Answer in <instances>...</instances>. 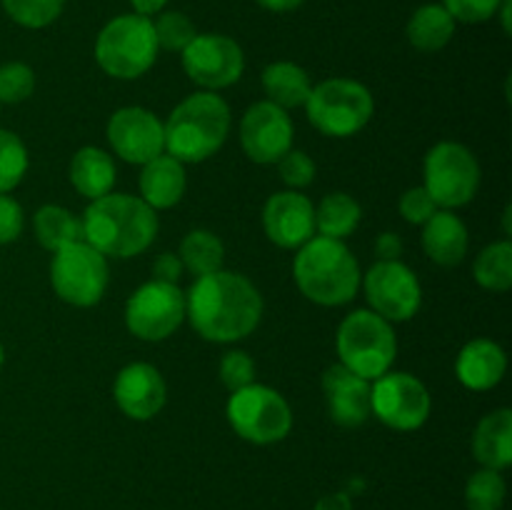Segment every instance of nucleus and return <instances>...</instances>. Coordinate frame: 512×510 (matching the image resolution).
Segmentation results:
<instances>
[{
	"label": "nucleus",
	"instance_id": "bb28decb",
	"mask_svg": "<svg viewBox=\"0 0 512 510\" xmlns=\"http://www.w3.org/2000/svg\"><path fill=\"white\" fill-rule=\"evenodd\" d=\"M360 218H363V210H360V203L353 195L330 193L315 208V230L323 238L345 240L358 228Z\"/></svg>",
	"mask_w": 512,
	"mask_h": 510
},
{
	"label": "nucleus",
	"instance_id": "7c9ffc66",
	"mask_svg": "<svg viewBox=\"0 0 512 510\" xmlns=\"http://www.w3.org/2000/svg\"><path fill=\"white\" fill-rule=\"evenodd\" d=\"M505 480L500 470L483 468L470 475L465 485V505L468 510H500L505 503Z\"/></svg>",
	"mask_w": 512,
	"mask_h": 510
},
{
	"label": "nucleus",
	"instance_id": "aec40b11",
	"mask_svg": "<svg viewBox=\"0 0 512 510\" xmlns=\"http://www.w3.org/2000/svg\"><path fill=\"white\" fill-rule=\"evenodd\" d=\"M508 355L495 340L475 338L460 350L455 375L468 390H490L505 378Z\"/></svg>",
	"mask_w": 512,
	"mask_h": 510
},
{
	"label": "nucleus",
	"instance_id": "1a4fd4ad",
	"mask_svg": "<svg viewBox=\"0 0 512 510\" xmlns=\"http://www.w3.org/2000/svg\"><path fill=\"white\" fill-rule=\"evenodd\" d=\"M423 178V188L428 190L438 208H463L478 193V158L463 143L445 140V143L433 145L425 155Z\"/></svg>",
	"mask_w": 512,
	"mask_h": 510
},
{
	"label": "nucleus",
	"instance_id": "79ce46f5",
	"mask_svg": "<svg viewBox=\"0 0 512 510\" xmlns=\"http://www.w3.org/2000/svg\"><path fill=\"white\" fill-rule=\"evenodd\" d=\"M373 248L378 260H400V255H403V240H400L398 233H380L375 238Z\"/></svg>",
	"mask_w": 512,
	"mask_h": 510
},
{
	"label": "nucleus",
	"instance_id": "e433bc0d",
	"mask_svg": "<svg viewBox=\"0 0 512 510\" xmlns=\"http://www.w3.org/2000/svg\"><path fill=\"white\" fill-rule=\"evenodd\" d=\"M220 380L230 393L255 383V363L245 350H230L220 360Z\"/></svg>",
	"mask_w": 512,
	"mask_h": 510
},
{
	"label": "nucleus",
	"instance_id": "423d86ee",
	"mask_svg": "<svg viewBox=\"0 0 512 510\" xmlns=\"http://www.w3.org/2000/svg\"><path fill=\"white\" fill-rule=\"evenodd\" d=\"M340 365L365 380H378L388 373L398 355L393 323L373 310H355L338 328Z\"/></svg>",
	"mask_w": 512,
	"mask_h": 510
},
{
	"label": "nucleus",
	"instance_id": "393cba45",
	"mask_svg": "<svg viewBox=\"0 0 512 510\" xmlns=\"http://www.w3.org/2000/svg\"><path fill=\"white\" fill-rule=\"evenodd\" d=\"M263 90L270 103L288 110L305 105L313 85H310V75L305 73V68L290 63V60H278L263 70Z\"/></svg>",
	"mask_w": 512,
	"mask_h": 510
},
{
	"label": "nucleus",
	"instance_id": "f3484780",
	"mask_svg": "<svg viewBox=\"0 0 512 510\" xmlns=\"http://www.w3.org/2000/svg\"><path fill=\"white\" fill-rule=\"evenodd\" d=\"M263 228L270 243L293 250L315 238V208L308 195L280 190L270 195L263 208Z\"/></svg>",
	"mask_w": 512,
	"mask_h": 510
},
{
	"label": "nucleus",
	"instance_id": "f03ea898",
	"mask_svg": "<svg viewBox=\"0 0 512 510\" xmlns=\"http://www.w3.org/2000/svg\"><path fill=\"white\" fill-rule=\"evenodd\" d=\"M83 240L105 258H135L153 245L158 215L128 193H108L93 200L83 213Z\"/></svg>",
	"mask_w": 512,
	"mask_h": 510
},
{
	"label": "nucleus",
	"instance_id": "a19ab883",
	"mask_svg": "<svg viewBox=\"0 0 512 510\" xmlns=\"http://www.w3.org/2000/svg\"><path fill=\"white\" fill-rule=\"evenodd\" d=\"M185 268L178 253H163L155 258L153 263V280H163V283H178L183 278Z\"/></svg>",
	"mask_w": 512,
	"mask_h": 510
},
{
	"label": "nucleus",
	"instance_id": "58836bf2",
	"mask_svg": "<svg viewBox=\"0 0 512 510\" xmlns=\"http://www.w3.org/2000/svg\"><path fill=\"white\" fill-rule=\"evenodd\" d=\"M435 210H438V205H435V200L430 198V193L423 185L405 190V193L400 195V215H403L408 223L423 225Z\"/></svg>",
	"mask_w": 512,
	"mask_h": 510
},
{
	"label": "nucleus",
	"instance_id": "37998d69",
	"mask_svg": "<svg viewBox=\"0 0 512 510\" xmlns=\"http://www.w3.org/2000/svg\"><path fill=\"white\" fill-rule=\"evenodd\" d=\"M315 510H353V500L348 493H330L315 503Z\"/></svg>",
	"mask_w": 512,
	"mask_h": 510
},
{
	"label": "nucleus",
	"instance_id": "473e14b6",
	"mask_svg": "<svg viewBox=\"0 0 512 510\" xmlns=\"http://www.w3.org/2000/svg\"><path fill=\"white\" fill-rule=\"evenodd\" d=\"M0 3L13 23L30 30L48 28L65 8V0H0Z\"/></svg>",
	"mask_w": 512,
	"mask_h": 510
},
{
	"label": "nucleus",
	"instance_id": "cd10ccee",
	"mask_svg": "<svg viewBox=\"0 0 512 510\" xmlns=\"http://www.w3.org/2000/svg\"><path fill=\"white\" fill-rule=\"evenodd\" d=\"M33 228L38 243L50 253L83 240V223L63 205H43V208H38Z\"/></svg>",
	"mask_w": 512,
	"mask_h": 510
},
{
	"label": "nucleus",
	"instance_id": "2eb2a0df",
	"mask_svg": "<svg viewBox=\"0 0 512 510\" xmlns=\"http://www.w3.org/2000/svg\"><path fill=\"white\" fill-rule=\"evenodd\" d=\"M293 120L288 110L270 100H260L245 110L240 120V145L253 163H278L293 148Z\"/></svg>",
	"mask_w": 512,
	"mask_h": 510
},
{
	"label": "nucleus",
	"instance_id": "49530a36",
	"mask_svg": "<svg viewBox=\"0 0 512 510\" xmlns=\"http://www.w3.org/2000/svg\"><path fill=\"white\" fill-rule=\"evenodd\" d=\"M510 5H512V0H503V5H500V18H503V28H505V33H510Z\"/></svg>",
	"mask_w": 512,
	"mask_h": 510
},
{
	"label": "nucleus",
	"instance_id": "f8f14e48",
	"mask_svg": "<svg viewBox=\"0 0 512 510\" xmlns=\"http://www.w3.org/2000/svg\"><path fill=\"white\" fill-rule=\"evenodd\" d=\"M363 290L373 313L388 323H403L418 315L423 305V288L413 268L403 260H378L363 275Z\"/></svg>",
	"mask_w": 512,
	"mask_h": 510
},
{
	"label": "nucleus",
	"instance_id": "c03bdc74",
	"mask_svg": "<svg viewBox=\"0 0 512 510\" xmlns=\"http://www.w3.org/2000/svg\"><path fill=\"white\" fill-rule=\"evenodd\" d=\"M303 3L305 0H258L260 8L270 10V13H293Z\"/></svg>",
	"mask_w": 512,
	"mask_h": 510
},
{
	"label": "nucleus",
	"instance_id": "2f4dec72",
	"mask_svg": "<svg viewBox=\"0 0 512 510\" xmlns=\"http://www.w3.org/2000/svg\"><path fill=\"white\" fill-rule=\"evenodd\" d=\"M28 173V148L13 130L0 128V193L18 188Z\"/></svg>",
	"mask_w": 512,
	"mask_h": 510
},
{
	"label": "nucleus",
	"instance_id": "ea45409f",
	"mask_svg": "<svg viewBox=\"0 0 512 510\" xmlns=\"http://www.w3.org/2000/svg\"><path fill=\"white\" fill-rule=\"evenodd\" d=\"M23 208L8 193H0V245H8L23 233Z\"/></svg>",
	"mask_w": 512,
	"mask_h": 510
},
{
	"label": "nucleus",
	"instance_id": "a18cd8bd",
	"mask_svg": "<svg viewBox=\"0 0 512 510\" xmlns=\"http://www.w3.org/2000/svg\"><path fill=\"white\" fill-rule=\"evenodd\" d=\"M168 3L170 0H130V5H133L135 13L145 15V18H150V15H155V13H163V8Z\"/></svg>",
	"mask_w": 512,
	"mask_h": 510
},
{
	"label": "nucleus",
	"instance_id": "6e6552de",
	"mask_svg": "<svg viewBox=\"0 0 512 510\" xmlns=\"http://www.w3.org/2000/svg\"><path fill=\"white\" fill-rule=\"evenodd\" d=\"M228 423L243 440L255 445H273L288 438L293 428V410L278 390L250 383L235 390L228 400Z\"/></svg>",
	"mask_w": 512,
	"mask_h": 510
},
{
	"label": "nucleus",
	"instance_id": "ddd939ff",
	"mask_svg": "<svg viewBox=\"0 0 512 510\" xmlns=\"http://www.w3.org/2000/svg\"><path fill=\"white\" fill-rule=\"evenodd\" d=\"M370 410L393 430H418L428 423L433 398L420 378L410 373H385L373 380Z\"/></svg>",
	"mask_w": 512,
	"mask_h": 510
},
{
	"label": "nucleus",
	"instance_id": "f257e3e1",
	"mask_svg": "<svg viewBox=\"0 0 512 510\" xmlns=\"http://www.w3.org/2000/svg\"><path fill=\"white\" fill-rule=\"evenodd\" d=\"M185 318L210 343H235L258 328L263 298L245 275L215 270L200 275L185 293Z\"/></svg>",
	"mask_w": 512,
	"mask_h": 510
},
{
	"label": "nucleus",
	"instance_id": "412c9836",
	"mask_svg": "<svg viewBox=\"0 0 512 510\" xmlns=\"http://www.w3.org/2000/svg\"><path fill=\"white\" fill-rule=\"evenodd\" d=\"M188 188L185 165L173 155L163 153L143 165L140 173V198L153 210H168L183 200Z\"/></svg>",
	"mask_w": 512,
	"mask_h": 510
},
{
	"label": "nucleus",
	"instance_id": "f704fd0d",
	"mask_svg": "<svg viewBox=\"0 0 512 510\" xmlns=\"http://www.w3.org/2000/svg\"><path fill=\"white\" fill-rule=\"evenodd\" d=\"M35 90V73L30 65L20 63V60H10V63L0 65V103H23L33 95Z\"/></svg>",
	"mask_w": 512,
	"mask_h": 510
},
{
	"label": "nucleus",
	"instance_id": "de8ad7c7",
	"mask_svg": "<svg viewBox=\"0 0 512 510\" xmlns=\"http://www.w3.org/2000/svg\"><path fill=\"white\" fill-rule=\"evenodd\" d=\"M3 363H5V350H3V343H0V370H3Z\"/></svg>",
	"mask_w": 512,
	"mask_h": 510
},
{
	"label": "nucleus",
	"instance_id": "4c0bfd02",
	"mask_svg": "<svg viewBox=\"0 0 512 510\" xmlns=\"http://www.w3.org/2000/svg\"><path fill=\"white\" fill-rule=\"evenodd\" d=\"M503 0H443V8L455 18V23H485L495 18Z\"/></svg>",
	"mask_w": 512,
	"mask_h": 510
},
{
	"label": "nucleus",
	"instance_id": "c85d7f7f",
	"mask_svg": "<svg viewBox=\"0 0 512 510\" xmlns=\"http://www.w3.org/2000/svg\"><path fill=\"white\" fill-rule=\"evenodd\" d=\"M183 268L190 270L193 275H210L215 270H223L225 260V245L213 230H190L183 238L178 250Z\"/></svg>",
	"mask_w": 512,
	"mask_h": 510
},
{
	"label": "nucleus",
	"instance_id": "39448f33",
	"mask_svg": "<svg viewBox=\"0 0 512 510\" xmlns=\"http://www.w3.org/2000/svg\"><path fill=\"white\" fill-rule=\"evenodd\" d=\"M153 20L125 13L108 20L95 38V60L110 78L135 80L148 73L158 60Z\"/></svg>",
	"mask_w": 512,
	"mask_h": 510
},
{
	"label": "nucleus",
	"instance_id": "a878e982",
	"mask_svg": "<svg viewBox=\"0 0 512 510\" xmlns=\"http://www.w3.org/2000/svg\"><path fill=\"white\" fill-rule=\"evenodd\" d=\"M408 40L423 53L443 50L455 35V18L443 8V3L420 5L408 20Z\"/></svg>",
	"mask_w": 512,
	"mask_h": 510
},
{
	"label": "nucleus",
	"instance_id": "c9c22d12",
	"mask_svg": "<svg viewBox=\"0 0 512 510\" xmlns=\"http://www.w3.org/2000/svg\"><path fill=\"white\" fill-rule=\"evenodd\" d=\"M278 173L290 190H300L308 188V185L313 183L318 168H315V163L310 160L308 153L290 148L288 153L278 160Z\"/></svg>",
	"mask_w": 512,
	"mask_h": 510
},
{
	"label": "nucleus",
	"instance_id": "9b49d317",
	"mask_svg": "<svg viewBox=\"0 0 512 510\" xmlns=\"http://www.w3.org/2000/svg\"><path fill=\"white\" fill-rule=\"evenodd\" d=\"M185 320V293L178 283L150 280L140 285L125 303V325L148 343L170 338Z\"/></svg>",
	"mask_w": 512,
	"mask_h": 510
},
{
	"label": "nucleus",
	"instance_id": "7ed1b4c3",
	"mask_svg": "<svg viewBox=\"0 0 512 510\" xmlns=\"http://www.w3.org/2000/svg\"><path fill=\"white\" fill-rule=\"evenodd\" d=\"M165 153L180 163H203L225 145L230 133V108L210 90L188 95L163 123Z\"/></svg>",
	"mask_w": 512,
	"mask_h": 510
},
{
	"label": "nucleus",
	"instance_id": "b1692460",
	"mask_svg": "<svg viewBox=\"0 0 512 510\" xmlns=\"http://www.w3.org/2000/svg\"><path fill=\"white\" fill-rule=\"evenodd\" d=\"M115 175H118V170H115L110 153L93 148V145L80 148L70 160V183L88 200L108 195L115 185Z\"/></svg>",
	"mask_w": 512,
	"mask_h": 510
},
{
	"label": "nucleus",
	"instance_id": "9d476101",
	"mask_svg": "<svg viewBox=\"0 0 512 510\" xmlns=\"http://www.w3.org/2000/svg\"><path fill=\"white\" fill-rule=\"evenodd\" d=\"M108 258L85 240L55 250L50 263V283L63 303L75 308L98 305L108 290Z\"/></svg>",
	"mask_w": 512,
	"mask_h": 510
},
{
	"label": "nucleus",
	"instance_id": "a211bd4d",
	"mask_svg": "<svg viewBox=\"0 0 512 510\" xmlns=\"http://www.w3.org/2000/svg\"><path fill=\"white\" fill-rule=\"evenodd\" d=\"M113 398L130 420H150L163 410L168 388L155 365L130 363L115 378Z\"/></svg>",
	"mask_w": 512,
	"mask_h": 510
},
{
	"label": "nucleus",
	"instance_id": "6ab92c4d",
	"mask_svg": "<svg viewBox=\"0 0 512 510\" xmlns=\"http://www.w3.org/2000/svg\"><path fill=\"white\" fill-rule=\"evenodd\" d=\"M370 388L373 383L345 365H330L323 373V393L330 418L343 428H358L373 415L370 410Z\"/></svg>",
	"mask_w": 512,
	"mask_h": 510
},
{
	"label": "nucleus",
	"instance_id": "5701e85b",
	"mask_svg": "<svg viewBox=\"0 0 512 510\" xmlns=\"http://www.w3.org/2000/svg\"><path fill=\"white\" fill-rule=\"evenodd\" d=\"M473 453L483 468L505 470L512 463V410L498 408L485 415L473 435Z\"/></svg>",
	"mask_w": 512,
	"mask_h": 510
},
{
	"label": "nucleus",
	"instance_id": "20e7f679",
	"mask_svg": "<svg viewBox=\"0 0 512 510\" xmlns=\"http://www.w3.org/2000/svg\"><path fill=\"white\" fill-rule=\"evenodd\" d=\"M293 275L300 293L325 308L350 303L358 295L360 280H363L358 260L350 253L348 245L343 240L323 238V235L300 245Z\"/></svg>",
	"mask_w": 512,
	"mask_h": 510
},
{
	"label": "nucleus",
	"instance_id": "dca6fc26",
	"mask_svg": "<svg viewBox=\"0 0 512 510\" xmlns=\"http://www.w3.org/2000/svg\"><path fill=\"white\" fill-rule=\"evenodd\" d=\"M108 143L125 163L145 165L165 153V130L158 115L140 105H128L110 115Z\"/></svg>",
	"mask_w": 512,
	"mask_h": 510
},
{
	"label": "nucleus",
	"instance_id": "c756f323",
	"mask_svg": "<svg viewBox=\"0 0 512 510\" xmlns=\"http://www.w3.org/2000/svg\"><path fill=\"white\" fill-rule=\"evenodd\" d=\"M475 280L483 285L485 290L493 293H505L512 285V243L510 240H500V243L488 245L480 250L478 260H475Z\"/></svg>",
	"mask_w": 512,
	"mask_h": 510
},
{
	"label": "nucleus",
	"instance_id": "4468645a",
	"mask_svg": "<svg viewBox=\"0 0 512 510\" xmlns=\"http://www.w3.org/2000/svg\"><path fill=\"white\" fill-rule=\"evenodd\" d=\"M180 55L188 78L210 93L235 85L245 70L243 48L220 33L195 35Z\"/></svg>",
	"mask_w": 512,
	"mask_h": 510
},
{
	"label": "nucleus",
	"instance_id": "0eeeda50",
	"mask_svg": "<svg viewBox=\"0 0 512 510\" xmlns=\"http://www.w3.org/2000/svg\"><path fill=\"white\" fill-rule=\"evenodd\" d=\"M305 113L310 125L328 138H350L373 120L375 100L358 80L330 78L310 90Z\"/></svg>",
	"mask_w": 512,
	"mask_h": 510
},
{
	"label": "nucleus",
	"instance_id": "4be33fe9",
	"mask_svg": "<svg viewBox=\"0 0 512 510\" xmlns=\"http://www.w3.org/2000/svg\"><path fill=\"white\" fill-rule=\"evenodd\" d=\"M468 228L453 210H435L423 223V248L433 263L458 265L468 255Z\"/></svg>",
	"mask_w": 512,
	"mask_h": 510
},
{
	"label": "nucleus",
	"instance_id": "72a5a7b5",
	"mask_svg": "<svg viewBox=\"0 0 512 510\" xmlns=\"http://www.w3.org/2000/svg\"><path fill=\"white\" fill-rule=\"evenodd\" d=\"M153 28L158 48L170 50V53H183L190 45V40L198 35L193 20L185 13H180V10H165V13H160V18L155 20Z\"/></svg>",
	"mask_w": 512,
	"mask_h": 510
}]
</instances>
